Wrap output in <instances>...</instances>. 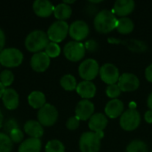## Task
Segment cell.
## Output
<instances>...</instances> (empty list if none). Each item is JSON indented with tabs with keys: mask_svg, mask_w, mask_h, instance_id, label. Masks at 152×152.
<instances>
[{
	"mask_svg": "<svg viewBox=\"0 0 152 152\" xmlns=\"http://www.w3.org/2000/svg\"><path fill=\"white\" fill-rule=\"evenodd\" d=\"M17 128H18V124L14 119H9L4 126V129L6 131V133H9V134Z\"/></svg>",
	"mask_w": 152,
	"mask_h": 152,
	"instance_id": "obj_35",
	"label": "cell"
},
{
	"mask_svg": "<svg viewBox=\"0 0 152 152\" xmlns=\"http://www.w3.org/2000/svg\"><path fill=\"white\" fill-rule=\"evenodd\" d=\"M147 105H148L150 110H152V93H151L150 95L148 96V99H147Z\"/></svg>",
	"mask_w": 152,
	"mask_h": 152,
	"instance_id": "obj_40",
	"label": "cell"
},
{
	"mask_svg": "<svg viewBox=\"0 0 152 152\" xmlns=\"http://www.w3.org/2000/svg\"><path fill=\"white\" fill-rule=\"evenodd\" d=\"M141 115L135 109H129L120 116L119 125L125 131H134L140 126Z\"/></svg>",
	"mask_w": 152,
	"mask_h": 152,
	"instance_id": "obj_5",
	"label": "cell"
},
{
	"mask_svg": "<svg viewBox=\"0 0 152 152\" xmlns=\"http://www.w3.org/2000/svg\"><path fill=\"white\" fill-rule=\"evenodd\" d=\"M117 30L123 35H126L131 33L134 28V24L133 20L130 18L127 17H123L118 20V24H117Z\"/></svg>",
	"mask_w": 152,
	"mask_h": 152,
	"instance_id": "obj_25",
	"label": "cell"
},
{
	"mask_svg": "<svg viewBox=\"0 0 152 152\" xmlns=\"http://www.w3.org/2000/svg\"><path fill=\"white\" fill-rule=\"evenodd\" d=\"M3 103L7 110H12L18 108L19 106V94L12 88L5 89L4 95L2 97Z\"/></svg>",
	"mask_w": 152,
	"mask_h": 152,
	"instance_id": "obj_20",
	"label": "cell"
},
{
	"mask_svg": "<svg viewBox=\"0 0 152 152\" xmlns=\"http://www.w3.org/2000/svg\"><path fill=\"white\" fill-rule=\"evenodd\" d=\"M4 91H5V87H4V86L0 83V98H2V97H3Z\"/></svg>",
	"mask_w": 152,
	"mask_h": 152,
	"instance_id": "obj_41",
	"label": "cell"
},
{
	"mask_svg": "<svg viewBox=\"0 0 152 152\" xmlns=\"http://www.w3.org/2000/svg\"><path fill=\"white\" fill-rule=\"evenodd\" d=\"M45 152H65V147L61 141L51 140L45 145Z\"/></svg>",
	"mask_w": 152,
	"mask_h": 152,
	"instance_id": "obj_29",
	"label": "cell"
},
{
	"mask_svg": "<svg viewBox=\"0 0 152 152\" xmlns=\"http://www.w3.org/2000/svg\"><path fill=\"white\" fill-rule=\"evenodd\" d=\"M144 119L147 123L152 124V110H148L144 114Z\"/></svg>",
	"mask_w": 152,
	"mask_h": 152,
	"instance_id": "obj_39",
	"label": "cell"
},
{
	"mask_svg": "<svg viewBox=\"0 0 152 152\" xmlns=\"http://www.w3.org/2000/svg\"><path fill=\"white\" fill-rule=\"evenodd\" d=\"M124 103L118 99L110 100L105 106V114L110 118H117L124 113Z\"/></svg>",
	"mask_w": 152,
	"mask_h": 152,
	"instance_id": "obj_18",
	"label": "cell"
},
{
	"mask_svg": "<svg viewBox=\"0 0 152 152\" xmlns=\"http://www.w3.org/2000/svg\"><path fill=\"white\" fill-rule=\"evenodd\" d=\"M108 118L102 113H95L94 114L88 122V126L92 132L100 133L103 132V130L107 127Z\"/></svg>",
	"mask_w": 152,
	"mask_h": 152,
	"instance_id": "obj_17",
	"label": "cell"
},
{
	"mask_svg": "<svg viewBox=\"0 0 152 152\" xmlns=\"http://www.w3.org/2000/svg\"><path fill=\"white\" fill-rule=\"evenodd\" d=\"M45 50V53L49 56V58H56L61 53L60 45L53 42H49Z\"/></svg>",
	"mask_w": 152,
	"mask_h": 152,
	"instance_id": "obj_30",
	"label": "cell"
},
{
	"mask_svg": "<svg viewBox=\"0 0 152 152\" xmlns=\"http://www.w3.org/2000/svg\"><path fill=\"white\" fill-rule=\"evenodd\" d=\"M49 43L48 36L42 30H34L30 32L25 39V46L28 51L37 53L45 49Z\"/></svg>",
	"mask_w": 152,
	"mask_h": 152,
	"instance_id": "obj_2",
	"label": "cell"
},
{
	"mask_svg": "<svg viewBox=\"0 0 152 152\" xmlns=\"http://www.w3.org/2000/svg\"><path fill=\"white\" fill-rule=\"evenodd\" d=\"M69 34L75 41H82L86 38L89 34L88 24L84 20H76L70 24L69 28Z\"/></svg>",
	"mask_w": 152,
	"mask_h": 152,
	"instance_id": "obj_11",
	"label": "cell"
},
{
	"mask_svg": "<svg viewBox=\"0 0 152 152\" xmlns=\"http://www.w3.org/2000/svg\"><path fill=\"white\" fill-rule=\"evenodd\" d=\"M42 142L37 138H28L20 143L18 152H40Z\"/></svg>",
	"mask_w": 152,
	"mask_h": 152,
	"instance_id": "obj_22",
	"label": "cell"
},
{
	"mask_svg": "<svg viewBox=\"0 0 152 152\" xmlns=\"http://www.w3.org/2000/svg\"><path fill=\"white\" fill-rule=\"evenodd\" d=\"M134 7L135 3L133 0H118L114 3L112 12L123 18L130 14Z\"/></svg>",
	"mask_w": 152,
	"mask_h": 152,
	"instance_id": "obj_15",
	"label": "cell"
},
{
	"mask_svg": "<svg viewBox=\"0 0 152 152\" xmlns=\"http://www.w3.org/2000/svg\"><path fill=\"white\" fill-rule=\"evenodd\" d=\"M60 84H61V87L66 91H73L77 88V86L75 77H73L70 74L64 75L61 78Z\"/></svg>",
	"mask_w": 152,
	"mask_h": 152,
	"instance_id": "obj_26",
	"label": "cell"
},
{
	"mask_svg": "<svg viewBox=\"0 0 152 152\" xmlns=\"http://www.w3.org/2000/svg\"><path fill=\"white\" fill-rule=\"evenodd\" d=\"M24 131L28 135L30 136V138L40 139V137H42L44 134L43 126L38 121L35 120L27 121L24 125Z\"/></svg>",
	"mask_w": 152,
	"mask_h": 152,
	"instance_id": "obj_21",
	"label": "cell"
},
{
	"mask_svg": "<svg viewBox=\"0 0 152 152\" xmlns=\"http://www.w3.org/2000/svg\"><path fill=\"white\" fill-rule=\"evenodd\" d=\"M118 20L116 15L110 10H102L99 12L94 20L95 29L102 34L110 33L117 28Z\"/></svg>",
	"mask_w": 152,
	"mask_h": 152,
	"instance_id": "obj_1",
	"label": "cell"
},
{
	"mask_svg": "<svg viewBox=\"0 0 152 152\" xmlns=\"http://www.w3.org/2000/svg\"><path fill=\"white\" fill-rule=\"evenodd\" d=\"M28 104L33 109L40 110L43 106L45 105V96L40 91H34L30 93V94L28 95Z\"/></svg>",
	"mask_w": 152,
	"mask_h": 152,
	"instance_id": "obj_23",
	"label": "cell"
},
{
	"mask_svg": "<svg viewBox=\"0 0 152 152\" xmlns=\"http://www.w3.org/2000/svg\"><path fill=\"white\" fill-rule=\"evenodd\" d=\"M100 67L94 59H86L78 67V73L81 78L86 81H92L99 74Z\"/></svg>",
	"mask_w": 152,
	"mask_h": 152,
	"instance_id": "obj_8",
	"label": "cell"
},
{
	"mask_svg": "<svg viewBox=\"0 0 152 152\" xmlns=\"http://www.w3.org/2000/svg\"><path fill=\"white\" fill-rule=\"evenodd\" d=\"M121 93H122V91L119 88L118 84L110 85L106 88V94L111 100L112 99H118V97L121 94Z\"/></svg>",
	"mask_w": 152,
	"mask_h": 152,
	"instance_id": "obj_32",
	"label": "cell"
},
{
	"mask_svg": "<svg viewBox=\"0 0 152 152\" xmlns=\"http://www.w3.org/2000/svg\"><path fill=\"white\" fill-rule=\"evenodd\" d=\"M118 85L122 92H134L139 88L140 80L133 73H124L119 77Z\"/></svg>",
	"mask_w": 152,
	"mask_h": 152,
	"instance_id": "obj_12",
	"label": "cell"
},
{
	"mask_svg": "<svg viewBox=\"0 0 152 152\" xmlns=\"http://www.w3.org/2000/svg\"><path fill=\"white\" fill-rule=\"evenodd\" d=\"M12 150V142L9 135L0 133V152H11Z\"/></svg>",
	"mask_w": 152,
	"mask_h": 152,
	"instance_id": "obj_28",
	"label": "cell"
},
{
	"mask_svg": "<svg viewBox=\"0 0 152 152\" xmlns=\"http://www.w3.org/2000/svg\"><path fill=\"white\" fill-rule=\"evenodd\" d=\"M30 66L36 72H44L50 66V58L45 52L34 53L30 59Z\"/></svg>",
	"mask_w": 152,
	"mask_h": 152,
	"instance_id": "obj_14",
	"label": "cell"
},
{
	"mask_svg": "<svg viewBox=\"0 0 152 152\" xmlns=\"http://www.w3.org/2000/svg\"><path fill=\"white\" fill-rule=\"evenodd\" d=\"M101 79L107 84L108 86L110 85H114L118 82L119 79V70L112 63H105L100 68L99 71Z\"/></svg>",
	"mask_w": 152,
	"mask_h": 152,
	"instance_id": "obj_10",
	"label": "cell"
},
{
	"mask_svg": "<svg viewBox=\"0 0 152 152\" xmlns=\"http://www.w3.org/2000/svg\"><path fill=\"white\" fill-rule=\"evenodd\" d=\"M53 14H54V17L58 20L65 21L66 20L70 18V16L72 14V9L69 5H68L64 3H61L54 7Z\"/></svg>",
	"mask_w": 152,
	"mask_h": 152,
	"instance_id": "obj_24",
	"label": "cell"
},
{
	"mask_svg": "<svg viewBox=\"0 0 152 152\" xmlns=\"http://www.w3.org/2000/svg\"><path fill=\"white\" fill-rule=\"evenodd\" d=\"M63 53L69 61L76 62L84 58L86 54V47L81 42L71 41L65 45Z\"/></svg>",
	"mask_w": 152,
	"mask_h": 152,
	"instance_id": "obj_9",
	"label": "cell"
},
{
	"mask_svg": "<svg viewBox=\"0 0 152 152\" xmlns=\"http://www.w3.org/2000/svg\"><path fill=\"white\" fill-rule=\"evenodd\" d=\"M63 3L64 4H68V5H69V4H73V3H75V1L73 0V1H63Z\"/></svg>",
	"mask_w": 152,
	"mask_h": 152,
	"instance_id": "obj_43",
	"label": "cell"
},
{
	"mask_svg": "<svg viewBox=\"0 0 152 152\" xmlns=\"http://www.w3.org/2000/svg\"><path fill=\"white\" fill-rule=\"evenodd\" d=\"M80 124V120L75 116V117H71L69 118L67 122H66V127L69 130H76L78 128Z\"/></svg>",
	"mask_w": 152,
	"mask_h": 152,
	"instance_id": "obj_34",
	"label": "cell"
},
{
	"mask_svg": "<svg viewBox=\"0 0 152 152\" xmlns=\"http://www.w3.org/2000/svg\"><path fill=\"white\" fill-rule=\"evenodd\" d=\"M145 77L149 82L152 83V63L150 64L145 69Z\"/></svg>",
	"mask_w": 152,
	"mask_h": 152,
	"instance_id": "obj_37",
	"label": "cell"
},
{
	"mask_svg": "<svg viewBox=\"0 0 152 152\" xmlns=\"http://www.w3.org/2000/svg\"><path fill=\"white\" fill-rule=\"evenodd\" d=\"M58 110L56 108L49 103H45L37 112L38 122L44 126H53L58 119Z\"/></svg>",
	"mask_w": 152,
	"mask_h": 152,
	"instance_id": "obj_7",
	"label": "cell"
},
{
	"mask_svg": "<svg viewBox=\"0 0 152 152\" xmlns=\"http://www.w3.org/2000/svg\"><path fill=\"white\" fill-rule=\"evenodd\" d=\"M69 26L64 20H57L53 22L47 30V36L49 40L53 43H60L63 41L68 33H69Z\"/></svg>",
	"mask_w": 152,
	"mask_h": 152,
	"instance_id": "obj_6",
	"label": "cell"
},
{
	"mask_svg": "<svg viewBox=\"0 0 152 152\" xmlns=\"http://www.w3.org/2000/svg\"><path fill=\"white\" fill-rule=\"evenodd\" d=\"M101 137L94 132H86L79 139L81 152H99L101 149Z\"/></svg>",
	"mask_w": 152,
	"mask_h": 152,
	"instance_id": "obj_3",
	"label": "cell"
},
{
	"mask_svg": "<svg viewBox=\"0 0 152 152\" xmlns=\"http://www.w3.org/2000/svg\"><path fill=\"white\" fill-rule=\"evenodd\" d=\"M4 43H5V36L4 31L0 28V53L4 50Z\"/></svg>",
	"mask_w": 152,
	"mask_h": 152,
	"instance_id": "obj_38",
	"label": "cell"
},
{
	"mask_svg": "<svg viewBox=\"0 0 152 152\" xmlns=\"http://www.w3.org/2000/svg\"><path fill=\"white\" fill-rule=\"evenodd\" d=\"M3 121H4V117H3V114L0 110V128L3 126Z\"/></svg>",
	"mask_w": 152,
	"mask_h": 152,
	"instance_id": "obj_42",
	"label": "cell"
},
{
	"mask_svg": "<svg viewBox=\"0 0 152 152\" xmlns=\"http://www.w3.org/2000/svg\"><path fill=\"white\" fill-rule=\"evenodd\" d=\"M126 152H148V146L141 140H134L127 145Z\"/></svg>",
	"mask_w": 152,
	"mask_h": 152,
	"instance_id": "obj_27",
	"label": "cell"
},
{
	"mask_svg": "<svg viewBox=\"0 0 152 152\" xmlns=\"http://www.w3.org/2000/svg\"><path fill=\"white\" fill-rule=\"evenodd\" d=\"M76 91L79 96H81L84 100H88L94 97L96 94V86L92 81L83 80L79 84H77Z\"/></svg>",
	"mask_w": 152,
	"mask_h": 152,
	"instance_id": "obj_19",
	"label": "cell"
},
{
	"mask_svg": "<svg viewBox=\"0 0 152 152\" xmlns=\"http://www.w3.org/2000/svg\"><path fill=\"white\" fill-rule=\"evenodd\" d=\"M53 4L47 0H36L33 3V11L35 13L42 18L49 17L54 11Z\"/></svg>",
	"mask_w": 152,
	"mask_h": 152,
	"instance_id": "obj_16",
	"label": "cell"
},
{
	"mask_svg": "<svg viewBox=\"0 0 152 152\" xmlns=\"http://www.w3.org/2000/svg\"><path fill=\"white\" fill-rule=\"evenodd\" d=\"M85 47H86V50H88L90 52H94L98 49V44L95 40L90 39L86 42Z\"/></svg>",
	"mask_w": 152,
	"mask_h": 152,
	"instance_id": "obj_36",
	"label": "cell"
},
{
	"mask_svg": "<svg viewBox=\"0 0 152 152\" xmlns=\"http://www.w3.org/2000/svg\"><path fill=\"white\" fill-rule=\"evenodd\" d=\"M76 117L82 121H86L91 118L94 114V105L89 100H81L75 109Z\"/></svg>",
	"mask_w": 152,
	"mask_h": 152,
	"instance_id": "obj_13",
	"label": "cell"
},
{
	"mask_svg": "<svg viewBox=\"0 0 152 152\" xmlns=\"http://www.w3.org/2000/svg\"><path fill=\"white\" fill-rule=\"evenodd\" d=\"M23 61L22 53L17 48H6L0 53V64L6 68H15Z\"/></svg>",
	"mask_w": 152,
	"mask_h": 152,
	"instance_id": "obj_4",
	"label": "cell"
},
{
	"mask_svg": "<svg viewBox=\"0 0 152 152\" xmlns=\"http://www.w3.org/2000/svg\"><path fill=\"white\" fill-rule=\"evenodd\" d=\"M9 137L10 139L12 140V143H19V142H21V141L23 140V133L21 132V130H20L19 128L17 129H14L13 131H12L10 134H9Z\"/></svg>",
	"mask_w": 152,
	"mask_h": 152,
	"instance_id": "obj_33",
	"label": "cell"
},
{
	"mask_svg": "<svg viewBox=\"0 0 152 152\" xmlns=\"http://www.w3.org/2000/svg\"><path fill=\"white\" fill-rule=\"evenodd\" d=\"M13 80H14V75L11 70L5 69L0 73V83L4 87L11 86L12 84Z\"/></svg>",
	"mask_w": 152,
	"mask_h": 152,
	"instance_id": "obj_31",
	"label": "cell"
},
{
	"mask_svg": "<svg viewBox=\"0 0 152 152\" xmlns=\"http://www.w3.org/2000/svg\"><path fill=\"white\" fill-rule=\"evenodd\" d=\"M151 152H152V151H151Z\"/></svg>",
	"mask_w": 152,
	"mask_h": 152,
	"instance_id": "obj_44",
	"label": "cell"
}]
</instances>
